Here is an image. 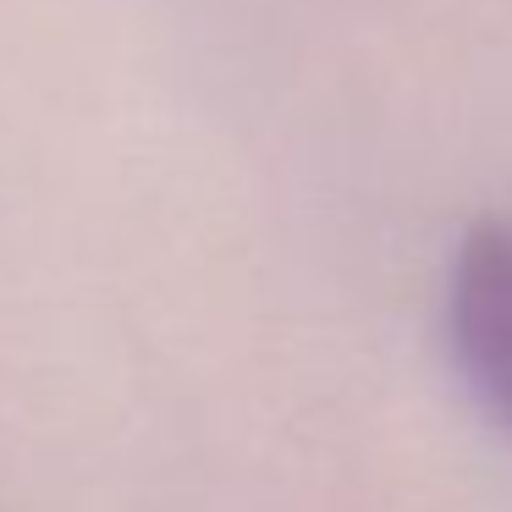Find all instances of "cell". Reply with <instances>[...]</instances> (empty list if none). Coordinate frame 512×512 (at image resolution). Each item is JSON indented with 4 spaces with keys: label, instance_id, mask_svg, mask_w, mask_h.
<instances>
[{
    "label": "cell",
    "instance_id": "1",
    "mask_svg": "<svg viewBox=\"0 0 512 512\" xmlns=\"http://www.w3.org/2000/svg\"><path fill=\"white\" fill-rule=\"evenodd\" d=\"M446 331L479 408L512 435V226L474 221L446 276Z\"/></svg>",
    "mask_w": 512,
    "mask_h": 512
}]
</instances>
